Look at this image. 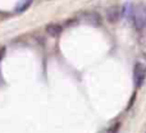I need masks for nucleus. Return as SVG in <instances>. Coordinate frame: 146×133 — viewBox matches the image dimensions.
Wrapping results in <instances>:
<instances>
[{
    "mask_svg": "<svg viewBox=\"0 0 146 133\" xmlns=\"http://www.w3.org/2000/svg\"><path fill=\"white\" fill-rule=\"evenodd\" d=\"M146 79V66L142 63H136L135 64V69H133V82L135 86L137 88L142 87Z\"/></svg>",
    "mask_w": 146,
    "mask_h": 133,
    "instance_id": "obj_1",
    "label": "nucleus"
},
{
    "mask_svg": "<svg viewBox=\"0 0 146 133\" xmlns=\"http://www.w3.org/2000/svg\"><path fill=\"white\" fill-rule=\"evenodd\" d=\"M105 17L106 21L111 24H115L121 21L122 18V8H119L118 5H111V7L105 9Z\"/></svg>",
    "mask_w": 146,
    "mask_h": 133,
    "instance_id": "obj_2",
    "label": "nucleus"
},
{
    "mask_svg": "<svg viewBox=\"0 0 146 133\" xmlns=\"http://www.w3.org/2000/svg\"><path fill=\"white\" fill-rule=\"evenodd\" d=\"M135 24L137 28L146 27V8L144 5L135 8Z\"/></svg>",
    "mask_w": 146,
    "mask_h": 133,
    "instance_id": "obj_3",
    "label": "nucleus"
},
{
    "mask_svg": "<svg viewBox=\"0 0 146 133\" xmlns=\"http://www.w3.org/2000/svg\"><path fill=\"white\" fill-rule=\"evenodd\" d=\"M122 17H126L131 22H135V7L132 3H126L122 8Z\"/></svg>",
    "mask_w": 146,
    "mask_h": 133,
    "instance_id": "obj_4",
    "label": "nucleus"
},
{
    "mask_svg": "<svg viewBox=\"0 0 146 133\" xmlns=\"http://www.w3.org/2000/svg\"><path fill=\"white\" fill-rule=\"evenodd\" d=\"M45 31L50 37H58V36H60L62 31H63V27H62L60 24H56V23H51V24L46 26Z\"/></svg>",
    "mask_w": 146,
    "mask_h": 133,
    "instance_id": "obj_5",
    "label": "nucleus"
},
{
    "mask_svg": "<svg viewBox=\"0 0 146 133\" xmlns=\"http://www.w3.org/2000/svg\"><path fill=\"white\" fill-rule=\"evenodd\" d=\"M85 19L87 23H90L91 26H95V27H99L101 24V18L98 13H87Z\"/></svg>",
    "mask_w": 146,
    "mask_h": 133,
    "instance_id": "obj_6",
    "label": "nucleus"
},
{
    "mask_svg": "<svg viewBox=\"0 0 146 133\" xmlns=\"http://www.w3.org/2000/svg\"><path fill=\"white\" fill-rule=\"evenodd\" d=\"M32 1H33V0H21V1L17 4V7H15V13H23V12H26V10H27L28 8L31 7Z\"/></svg>",
    "mask_w": 146,
    "mask_h": 133,
    "instance_id": "obj_7",
    "label": "nucleus"
},
{
    "mask_svg": "<svg viewBox=\"0 0 146 133\" xmlns=\"http://www.w3.org/2000/svg\"><path fill=\"white\" fill-rule=\"evenodd\" d=\"M119 128H121V123H114L113 126L108 129V133H118Z\"/></svg>",
    "mask_w": 146,
    "mask_h": 133,
    "instance_id": "obj_8",
    "label": "nucleus"
},
{
    "mask_svg": "<svg viewBox=\"0 0 146 133\" xmlns=\"http://www.w3.org/2000/svg\"><path fill=\"white\" fill-rule=\"evenodd\" d=\"M4 54H5V49L4 48H1L0 49V60L3 59V56H4Z\"/></svg>",
    "mask_w": 146,
    "mask_h": 133,
    "instance_id": "obj_9",
    "label": "nucleus"
},
{
    "mask_svg": "<svg viewBox=\"0 0 146 133\" xmlns=\"http://www.w3.org/2000/svg\"><path fill=\"white\" fill-rule=\"evenodd\" d=\"M144 58L146 59V50H144Z\"/></svg>",
    "mask_w": 146,
    "mask_h": 133,
    "instance_id": "obj_10",
    "label": "nucleus"
}]
</instances>
